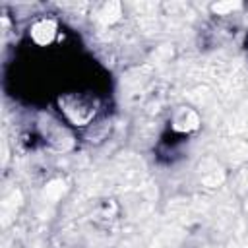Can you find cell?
I'll return each mask as SVG.
<instances>
[{
	"mask_svg": "<svg viewBox=\"0 0 248 248\" xmlns=\"http://www.w3.org/2000/svg\"><path fill=\"white\" fill-rule=\"evenodd\" d=\"M118 17H120V4H118V2H108V4L103 6V10H101V19H103V21L112 23V21H116Z\"/></svg>",
	"mask_w": 248,
	"mask_h": 248,
	"instance_id": "obj_4",
	"label": "cell"
},
{
	"mask_svg": "<svg viewBox=\"0 0 248 248\" xmlns=\"http://www.w3.org/2000/svg\"><path fill=\"white\" fill-rule=\"evenodd\" d=\"M238 6H240L238 2H217V4H213L211 8H213V12H217V14H225V12H231V10L238 8Z\"/></svg>",
	"mask_w": 248,
	"mask_h": 248,
	"instance_id": "obj_5",
	"label": "cell"
},
{
	"mask_svg": "<svg viewBox=\"0 0 248 248\" xmlns=\"http://www.w3.org/2000/svg\"><path fill=\"white\" fill-rule=\"evenodd\" d=\"M60 107L66 112V116L78 126L87 124L95 116V107L85 97H64L60 101Z\"/></svg>",
	"mask_w": 248,
	"mask_h": 248,
	"instance_id": "obj_1",
	"label": "cell"
},
{
	"mask_svg": "<svg viewBox=\"0 0 248 248\" xmlns=\"http://www.w3.org/2000/svg\"><path fill=\"white\" fill-rule=\"evenodd\" d=\"M56 35V23L52 19H41L31 27V37L37 45H48L52 43Z\"/></svg>",
	"mask_w": 248,
	"mask_h": 248,
	"instance_id": "obj_2",
	"label": "cell"
},
{
	"mask_svg": "<svg viewBox=\"0 0 248 248\" xmlns=\"http://www.w3.org/2000/svg\"><path fill=\"white\" fill-rule=\"evenodd\" d=\"M200 118L192 108H180L174 114V128L176 130H194L198 128Z\"/></svg>",
	"mask_w": 248,
	"mask_h": 248,
	"instance_id": "obj_3",
	"label": "cell"
}]
</instances>
